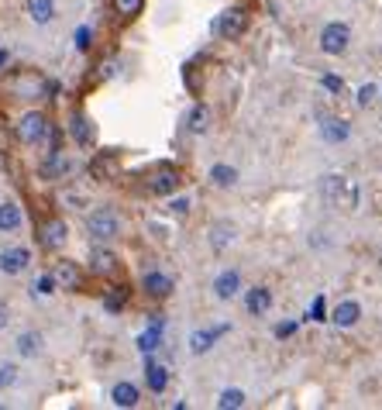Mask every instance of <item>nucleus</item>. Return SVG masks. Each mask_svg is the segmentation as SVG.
Wrapping results in <instances>:
<instances>
[{
  "label": "nucleus",
  "mask_w": 382,
  "mask_h": 410,
  "mask_svg": "<svg viewBox=\"0 0 382 410\" xmlns=\"http://www.w3.org/2000/svg\"><path fill=\"white\" fill-rule=\"evenodd\" d=\"M21 221H24L21 207L17 204H0V231H3V234H7V231H17Z\"/></svg>",
  "instance_id": "22"
},
{
  "label": "nucleus",
  "mask_w": 382,
  "mask_h": 410,
  "mask_svg": "<svg viewBox=\"0 0 382 410\" xmlns=\"http://www.w3.org/2000/svg\"><path fill=\"white\" fill-rule=\"evenodd\" d=\"M66 234H69V228H66V221H49L45 228H42V245L49 248V252H55V248H62L66 245Z\"/></svg>",
  "instance_id": "10"
},
{
  "label": "nucleus",
  "mask_w": 382,
  "mask_h": 410,
  "mask_svg": "<svg viewBox=\"0 0 382 410\" xmlns=\"http://www.w3.org/2000/svg\"><path fill=\"white\" fill-rule=\"evenodd\" d=\"M276 334H279V338H286V334H293V324H279V327H276Z\"/></svg>",
  "instance_id": "38"
},
{
  "label": "nucleus",
  "mask_w": 382,
  "mask_h": 410,
  "mask_svg": "<svg viewBox=\"0 0 382 410\" xmlns=\"http://www.w3.org/2000/svg\"><path fill=\"white\" fill-rule=\"evenodd\" d=\"M52 280H55V287H62V290H80V283H83V273H80V266H76V262L62 259V262H55V269H52Z\"/></svg>",
  "instance_id": "8"
},
{
  "label": "nucleus",
  "mask_w": 382,
  "mask_h": 410,
  "mask_svg": "<svg viewBox=\"0 0 382 410\" xmlns=\"http://www.w3.org/2000/svg\"><path fill=\"white\" fill-rule=\"evenodd\" d=\"M180 187H183V173L173 169V166H162V169H155V173L148 176V194H155V197H169V194H176Z\"/></svg>",
  "instance_id": "5"
},
{
  "label": "nucleus",
  "mask_w": 382,
  "mask_h": 410,
  "mask_svg": "<svg viewBox=\"0 0 382 410\" xmlns=\"http://www.w3.org/2000/svg\"><path fill=\"white\" fill-rule=\"evenodd\" d=\"M320 135H324V142L338 145V142H345V138L351 135V128H348V121H341V117H327V121L320 124Z\"/></svg>",
  "instance_id": "16"
},
{
  "label": "nucleus",
  "mask_w": 382,
  "mask_h": 410,
  "mask_svg": "<svg viewBox=\"0 0 382 410\" xmlns=\"http://www.w3.org/2000/svg\"><path fill=\"white\" fill-rule=\"evenodd\" d=\"M227 331V324H217V327H210V331H193V338H190V348L196 352V355H203V352H210L214 348V341L220 338Z\"/></svg>",
  "instance_id": "14"
},
{
  "label": "nucleus",
  "mask_w": 382,
  "mask_h": 410,
  "mask_svg": "<svg viewBox=\"0 0 382 410\" xmlns=\"http://www.w3.org/2000/svg\"><path fill=\"white\" fill-rule=\"evenodd\" d=\"M17 355H24V359H31V355H38L42 352V334L38 331H24V334H17Z\"/></svg>",
  "instance_id": "21"
},
{
  "label": "nucleus",
  "mask_w": 382,
  "mask_h": 410,
  "mask_svg": "<svg viewBox=\"0 0 382 410\" xmlns=\"http://www.w3.org/2000/svg\"><path fill=\"white\" fill-rule=\"evenodd\" d=\"M28 14L35 24H49L55 17V0H28Z\"/></svg>",
  "instance_id": "20"
},
{
  "label": "nucleus",
  "mask_w": 382,
  "mask_h": 410,
  "mask_svg": "<svg viewBox=\"0 0 382 410\" xmlns=\"http://www.w3.org/2000/svg\"><path fill=\"white\" fill-rule=\"evenodd\" d=\"M10 90L17 94V97H24V101H35V97H45V80L42 76H35V73H21L14 83H10Z\"/></svg>",
  "instance_id": "7"
},
{
  "label": "nucleus",
  "mask_w": 382,
  "mask_h": 410,
  "mask_svg": "<svg viewBox=\"0 0 382 410\" xmlns=\"http://www.w3.org/2000/svg\"><path fill=\"white\" fill-rule=\"evenodd\" d=\"M124 304H128V287H110V290L103 293V310L114 314V310H121Z\"/></svg>",
  "instance_id": "26"
},
{
  "label": "nucleus",
  "mask_w": 382,
  "mask_h": 410,
  "mask_svg": "<svg viewBox=\"0 0 382 410\" xmlns=\"http://www.w3.org/2000/svg\"><path fill=\"white\" fill-rule=\"evenodd\" d=\"M313 321H324V300L317 297V304H313Z\"/></svg>",
  "instance_id": "37"
},
{
  "label": "nucleus",
  "mask_w": 382,
  "mask_h": 410,
  "mask_svg": "<svg viewBox=\"0 0 382 410\" xmlns=\"http://www.w3.org/2000/svg\"><path fill=\"white\" fill-rule=\"evenodd\" d=\"M358 317H362V307L355 304V300H345V304H338L334 314H331V321L338 324V327H355L358 324Z\"/></svg>",
  "instance_id": "15"
},
{
  "label": "nucleus",
  "mask_w": 382,
  "mask_h": 410,
  "mask_svg": "<svg viewBox=\"0 0 382 410\" xmlns=\"http://www.w3.org/2000/svg\"><path fill=\"white\" fill-rule=\"evenodd\" d=\"M245 307H248V314H266V310L272 307V290H269V287H255V290H248Z\"/></svg>",
  "instance_id": "18"
},
{
  "label": "nucleus",
  "mask_w": 382,
  "mask_h": 410,
  "mask_svg": "<svg viewBox=\"0 0 382 410\" xmlns=\"http://www.w3.org/2000/svg\"><path fill=\"white\" fill-rule=\"evenodd\" d=\"M87 231H90V238H96V241H110L121 231V217L110 207H96L94 214L87 217Z\"/></svg>",
  "instance_id": "1"
},
{
  "label": "nucleus",
  "mask_w": 382,
  "mask_h": 410,
  "mask_svg": "<svg viewBox=\"0 0 382 410\" xmlns=\"http://www.w3.org/2000/svg\"><path fill=\"white\" fill-rule=\"evenodd\" d=\"M159 338H162V317H155L152 327L138 338V348H141V352H155V348H159Z\"/></svg>",
  "instance_id": "24"
},
{
  "label": "nucleus",
  "mask_w": 382,
  "mask_h": 410,
  "mask_svg": "<svg viewBox=\"0 0 382 410\" xmlns=\"http://www.w3.org/2000/svg\"><path fill=\"white\" fill-rule=\"evenodd\" d=\"M348 45H351V28L345 21H331L320 31V52L324 55H341V52H348Z\"/></svg>",
  "instance_id": "2"
},
{
  "label": "nucleus",
  "mask_w": 382,
  "mask_h": 410,
  "mask_svg": "<svg viewBox=\"0 0 382 410\" xmlns=\"http://www.w3.org/2000/svg\"><path fill=\"white\" fill-rule=\"evenodd\" d=\"M372 101H376V87H372V83H365V87L358 90V107H369Z\"/></svg>",
  "instance_id": "32"
},
{
  "label": "nucleus",
  "mask_w": 382,
  "mask_h": 410,
  "mask_svg": "<svg viewBox=\"0 0 382 410\" xmlns=\"http://www.w3.org/2000/svg\"><path fill=\"white\" fill-rule=\"evenodd\" d=\"M141 287H145V293L155 297V300H166V297L173 293V280H169L166 273H145Z\"/></svg>",
  "instance_id": "11"
},
{
  "label": "nucleus",
  "mask_w": 382,
  "mask_h": 410,
  "mask_svg": "<svg viewBox=\"0 0 382 410\" xmlns=\"http://www.w3.org/2000/svg\"><path fill=\"white\" fill-rule=\"evenodd\" d=\"M45 135H49V117H45L42 110H28V114L17 121V142H24V145H38Z\"/></svg>",
  "instance_id": "3"
},
{
  "label": "nucleus",
  "mask_w": 382,
  "mask_h": 410,
  "mask_svg": "<svg viewBox=\"0 0 382 410\" xmlns=\"http://www.w3.org/2000/svg\"><path fill=\"white\" fill-rule=\"evenodd\" d=\"M10 324V310H7V304H0V331Z\"/></svg>",
  "instance_id": "35"
},
{
  "label": "nucleus",
  "mask_w": 382,
  "mask_h": 410,
  "mask_svg": "<svg viewBox=\"0 0 382 410\" xmlns=\"http://www.w3.org/2000/svg\"><path fill=\"white\" fill-rule=\"evenodd\" d=\"M141 7H145V0H114V10L121 14V17H138L141 14Z\"/></svg>",
  "instance_id": "28"
},
{
  "label": "nucleus",
  "mask_w": 382,
  "mask_h": 410,
  "mask_svg": "<svg viewBox=\"0 0 382 410\" xmlns=\"http://www.w3.org/2000/svg\"><path fill=\"white\" fill-rule=\"evenodd\" d=\"M14 383H17V366L14 362H0V390H7Z\"/></svg>",
  "instance_id": "30"
},
{
  "label": "nucleus",
  "mask_w": 382,
  "mask_h": 410,
  "mask_svg": "<svg viewBox=\"0 0 382 410\" xmlns=\"http://www.w3.org/2000/svg\"><path fill=\"white\" fill-rule=\"evenodd\" d=\"M145 383H148L152 393H166V386H169V369L159 366V362H148V366H145Z\"/></svg>",
  "instance_id": "17"
},
{
  "label": "nucleus",
  "mask_w": 382,
  "mask_h": 410,
  "mask_svg": "<svg viewBox=\"0 0 382 410\" xmlns=\"http://www.w3.org/2000/svg\"><path fill=\"white\" fill-rule=\"evenodd\" d=\"M217 407H220V410H238V407H245V393H241V390H224V393L217 397Z\"/></svg>",
  "instance_id": "27"
},
{
  "label": "nucleus",
  "mask_w": 382,
  "mask_h": 410,
  "mask_svg": "<svg viewBox=\"0 0 382 410\" xmlns=\"http://www.w3.org/2000/svg\"><path fill=\"white\" fill-rule=\"evenodd\" d=\"M90 38H94V31H90V28H80V31H76V49L87 52V49H90Z\"/></svg>",
  "instance_id": "33"
},
{
  "label": "nucleus",
  "mask_w": 382,
  "mask_h": 410,
  "mask_svg": "<svg viewBox=\"0 0 382 410\" xmlns=\"http://www.w3.org/2000/svg\"><path fill=\"white\" fill-rule=\"evenodd\" d=\"M320 83H324V90H327V94H341V90H345V80H341V76H334V73H327Z\"/></svg>",
  "instance_id": "31"
},
{
  "label": "nucleus",
  "mask_w": 382,
  "mask_h": 410,
  "mask_svg": "<svg viewBox=\"0 0 382 410\" xmlns=\"http://www.w3.org/2000/svg\"><path fill=\"white\" fill-rule=\"evenodd\" d=\"M110 400H114V407H138V386L134 383H117L110 390Z\"/></svg>",
  "instance_id": "19"
},
{
  "label": "nucleus",
  "mask_w": 382,
  "mask_h": 410,
  "mask_svg": "<svg viewBox=\"0 0 382 410\" xmlns=\"http://www.w3.org/2000/svg\"><path fill=\"white\" fill-rule=\"evenodd\" d=\"M186 128H190L193 135H203L207 128H210V110L203 107V103H196L190 110V117H186Z\"/></svg>",
  "instance_id": "23"
},
{
  "label": "nucleus",
  "mask_w": 382,
  "mask_h": 410,
  "mask_svg": "<svg viewBox=\"0 0 382 410\" xmlns=\"http://www.w3.org/2000/svg\"><path fill=\"white\" fill-rule=\"evenodd\" d=\"M3 62H7V52H0V66H3Z\"/></svg>",
  "instance_id": "39"
},
{
  "label": "nucleus",
  "mask_w": 382,
  "mask_h": 410,
  "mask_svg": "<svg viewBox=\"0 0 382 410\" xmlns=\"http://www.w3.org/2000/svg\"><path fill=\"white\" fill-rule=\"evenodd\" d=\"M38 293H55V280H52V273L38 280Z\"/></svg>",
  "instance_id": "34"
},
{
  "label": "nucleus",
  "mask_w": 382,
  "mask_h": 410,
  "mask_svg": "<svg viewBox=\"0 0 382 410\" xmlns=\"http://www.w3.org/2000/svg\"><path fill=\"white\" fill-rule=\"evenodd\" d=\"M28 262H31V252L21 248V245L0 252V273H3V276H21V273L28 269Z\"/></svg>",
  "instance_id": "6"
},
{
  "label": "nucleus",
  "mask_w": 382,
  "mask_h": 410,
  "mask_svg": "<svg viewBox=\"0 0 382 410\" xmlns=\"http://www.w3.org/2000/svg\"><path fill=\"white\" fill-rule=\"evenodd\" d=\"M173 210H176V214H186V210H190V200H183V197L173 200Z\"/></svg>",
  "instance_id": "36"
},
{
  "label": "nucleus",
  "mask_w": 382,
  "mask_h": 410,
  "mask_svg": "<svg viewBox=\"0 0 382 410\" xmlns=\"http://www.w3.org/2000/svg\"><path fill=\"white\" fill-rule=\"evenodd\" d=\"M238 287H241V273H238V269H227V273H220V276L214 280V293H217L220 300H231V297L238 293Z\"/></svg>",
  "instance_id": "13"
},
{
  "label": "nucleus",
  "mask_w": 382,
  "mask_h": 410,
  "mask_svg": "<svg viewBox=\"0 0 382 410\" xmlns=\"http://www.w3.org/2000/svg\"><path fill=\"white\" fill-rule=\"evenodd\" d=\"M210 180H214L217 187H234V183H238V169L220 162V166H214V169H210Z\"/></svg>",
  "instance_id": "25"
},
{
  "label": "nucleus",
  "mask_w": 382,
  "mask_h": 410,
  "mask_svg": "<svg viewBox=\"0 0 382 410\" xmlns=\"http://www.w3.org/2000/svg\"><path fill=\"white\" fill-rule=\"evenodd\" d=\"M90 273H96V276L117 273V255H114L110 248H94V252H90Z\"/></svg>",
  "instance_id": "12"
},
{
  "label": "nucleus",
  "mask_w": 382,
  "mask_h": 410,
  "mask_svg": "<svg viewBox=\"0 0 382 410\" xmlns=\"http://www.w3.org/2000/svg\"><path fill=\"white\" fill-rule=\"evenodd\" d=\"M245 31H248V10H245V7H227V10L217 17V35H220V38L234 42V38H241Z\"/></svg>",
  "instance_id": "4"
},
{
  "label": "nucleus",
  "mask_w": 382,
  "mask_h": 410,
  "mask_svg": "<svg viewBox=\"0 0 382 410\" xmlns=\"http://www.w3.org/2000/svg\"><path fill=\"white\" fill-rule=\"evenodd\" d=\"M69 135H73V142H76L80 148H90L94 138H96L94 121H90L87 114H73V121H69Z\"/></svg>",
  "instance_id": "9"
},
{
  "label": "nucleus",
  "mask_w": 382,
  "mask_h": 410,
  "mask_svg": "<svg viewBox=\"0 0 382 410\" xmlns=\"http://www.w3.org/2000/svg\"><path fill=\"white\" fill-rule=\"evenodd\" d=\"M210 234H214V238H210V245H214V248H224V245L234 238V228H231V224H214V231H210Z\"/></svg>",
  "instance_id": "29"
}]
</instances>
